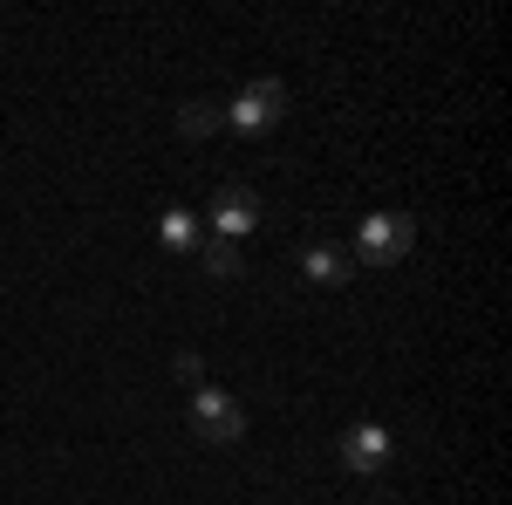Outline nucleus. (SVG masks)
<instances>
[{"instance_id":"f257e3e1","label":"nucleus","mask_w":512,"mask_h":505,"mask_svg":"<svg viewBox=\"0 0 512 505\" xmlns=\"http://www.w3.org/2000/svg\"><path fill=\"white\" fill-rule=\"evenodd\" d=\"M410 246H417V219H403V212H369V219L355 226L349 260H362V267H396V260H410Z\"/></svg>"},{"instance_id":"f03ea898","label":"nucleus","mask_w":512,"mask_h":505,"mask_svg":"<svg viewBox=\"0 0 512 505\" xmlns=\"http://www.w3.org/2000/svg\"><path fill=\"white\" fill-rule=\"evenodd\" d=\"M192 430L205 437V444H239L246 437V403L239 396H226V389H192Z\"/></svg>"},{"instance_id":"7ed1b4c3","label":"nucleus","mask_w":512,"mask_h":505,"mask_svg":"<svg viewBox=\"0 0 512 505\" xmlns=\"http://www.w3.org/2000/svg\"><path fill=\"white\" fill-rule=\"evenodd\" d=\"M280 117H287V89H280V82H246L233 103H226V123L246 130V137H267Z\"/></svg>"},{"instance_id":"20e7f679","label":"nucleus","mask_w":512,"mask_h":505,"mask_svg":"<svg viewBox=\"0 0 512 505\" xmlns=\"http://www.w3.org/2000/svg\"><path fill=\"white\" fill-rule=\"evenodd\" d=\"M260 219H267V205H260L253 185H226V192L212 198V239H233V246H239Z\"/></svg>"},{"instance_id":"39448f33","label":"nucleus","mask_w":512,"mask_h":505,"mask_svg":"<svg viewBox=\"0 0 512 505\" xmlns=\"http://www.w3.org/2000/svg\"><path fill=\"white\" fill-rule=\"evenodd\" d=\"M342 465L362 471V478H369V471H383V465H390V430H383V424L342 430Z\"/></svg>"},{"instance_id":"423d86ee","label":"nucleus","mask_w":512,"mask_h":505,"mask_svg":"<svg viewBox=\"0 0 512 505\" xmlns=\"http://www.w3.org/2000/svg\"><path fill=\"white\" fill-rule=\"evenodd\" d=\"M301 273H308L315 287H342L355 273V260H349V246H335V239H308V246H301Z\"/></svg>"},{"instance_id":"0eeeda50","label":"nucleus","mask_w":512,"mask_h":505,"mask_svg":"<svg viewBox=\"0 0 512 505\" xmlns=\"http://www.w3.org/2000/svg\"><path fill=\"white\" fill-rule=\"evenodd\" d=\"M219 123H226V103H212V96H192V103L178 110V130H185V137H212Z\"/></svg>"},{"instance_id":"6e6552de","label":"nucleus","mask_w":512,"mask_h":505,"mask_svg":"<svg viewBox=\"0 0 512 505\" xmlns=\"http://www.w3.org/2000/svg\"><path fill=\"white\" fill-rule=\"evenodd\" d=\"M158 239L171 246V253H192V246H198V219L185 212V205H171V212L158 219Z\"/></svg>"},{"instance_id":"1a4fd4ad","label":"nucleus","mask_w":512,"mask_h":505,"mask_svg":"<svg viewBox=\"0 0 512 505\" xmlns=\"http://www.w3.org/2000/svg\"><path fill=\"white\" fill-rule=\"evenodd\" d=\"M205 273H212V280H233L239 273V246L233 239H205Z\"/></svg>"}]
</instances>
